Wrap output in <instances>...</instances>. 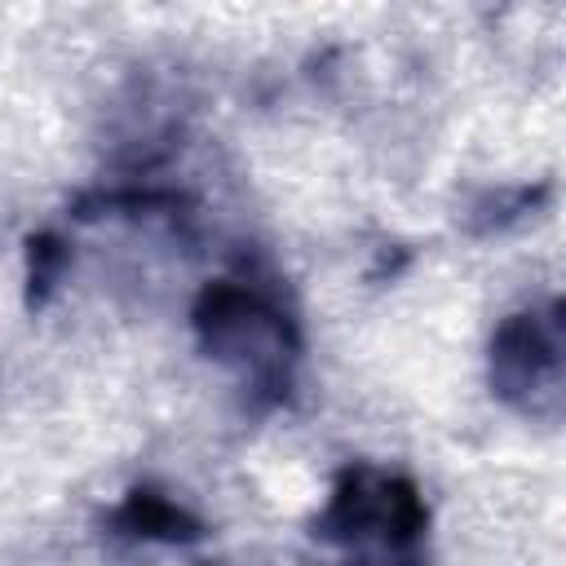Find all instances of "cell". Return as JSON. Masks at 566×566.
<instances>
[{"mask_svg":"<svg viewBox=\"0 0 566 566\" xmlns=\"http://www.w3.org/2000/svg\"><path fill=\"white\" fill-rule=\"evenodd\" d=\"M62 265H66L62 239L57 234H35L31 252H27V292H31V301H44V292L57 283Z\"/></svg>","mask_w":566,"mask_h":566,"instance_id":"cell-3","label":"cell"},{"mask_svg":"<svg viewBox=\"0 0 566 566\" xmlns=\"http://www.w3.org/2000/svg\"><path fill=\"white\" fill-rule=\"evenodd\" d=\"M495 389L535 411L539 394H557V327L539 314H513L491 345Z\"/></svg>","mask_w":566,"mask_h":566,"instance_id":"cell-1","label":"cell"},{"mask_svg":"<svg viewBox=\"0 0 566 566\" xmlns=\"http://www.w3.org/2000/svg\"><path fill=\"white\" fill-rule=\"evenodd\" d=\"M119 526L142 535V539H195L199 535V522L181 504H172L164 495H150V491H133L124 500Z\"/></svg>","mask_w":566,"mask_h":566,"instance_id":"cell-2","label":"cell"}]
</instances>
